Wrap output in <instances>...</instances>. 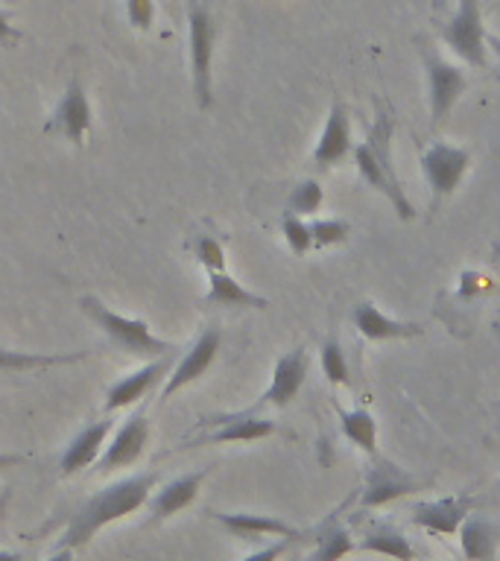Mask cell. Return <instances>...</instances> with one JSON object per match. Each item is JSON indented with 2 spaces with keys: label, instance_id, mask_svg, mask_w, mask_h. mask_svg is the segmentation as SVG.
<instances>
[{
  "label": "cell",
  "instance_id": "2e32d148",
  "mask_svg": "<svg viewBox=\"0 0 500 561\" xmlns=\"http://www.w3.org/2000/svg\"><path fill=\"white\" fill-rule=\"evenodd\" d=\"M354 161H357V170L360 175L366 179L368 187H375L377 193H384L386 199L393 202L395 214H398V219H412L416 217V210H412V202L407 199V193H404L401 182H395V179H389L386 175V170L380 167V161H377V156L372 152V147H368L366 140L360 144L357 149H354Z\"/></svg>",
  "mask_w": 500,
  "mask_h": 561
},
{
  "label": "cell",
  "instance_id": "d4e9b609",
  "mask_svg": "<svg viewBox=\"0 0 500 561\" xmlns=\"http://www.w3.org/2000/svg\"><path fill=\"white\" fill-rule=\"evenodd\" d=\"M340 415L342 436L349 438L351 445H357L363 454H377V424L368 410H337Z\"/></svg>",
  "mask_w": 500,
  "mask_h": 561
},
{
  "label": "cell",
  "instance_id": "d6986e66",
  "mask_svg": "<svg viewBox=\"0 0 500 561\" xmlns=\"http://www.w3.org/2000/svg\"><path fill=\"white\" fill-rule=\"evenodd\" d=\"M351 319H354V328L372 342L412 340V336H421V331H424L419 322H398L393 316L380 313L375 301H360Z\"/></svg>",
  "mask_w": 500,
  "mask_h": 561
},
{
  "label": "cell",
  "instance_id": "f1b7e54d",
  "mask_svg": "<svg viewBox=\"0 0 500 561\" xmlns=\"http://www.w3.org/2000/svg\"><path fill=\"white\" fill-rule=\"evenodd\" d=\"M281 231H284V240H287V245L296 254H307L314 249L310 222H305V219L296 217V214H289V210L284 214V219H281Z\"/></svg>",
  "mask_w": 500,
  "mask_h": 561
},
{
  "label": "cell",
  "instance_id": "74e56055",
  "mask_svg": "<svg viewBox=\"0 0 500 561\" xmlns=\"http://www.w3.org/2000/svg\"><path fill=\"white\" fill-rule=\"evenodd\" d=\"M0 561H24L18 552H9V550H0Z\"/></svg>",
  "mask_w": 500,
  "mask_h": 561
},
{
  "label": "cell",
  "instance_id": "4fadbf2b",
  "mask_svg": "<svg viewBox=\"0 0 500 561\" xmlns=\"http://www.w3.org/2000/svg\"><path fill=\"white\" fill-rule=\"evenodd\" d=\"M112 427H114L112 419H100V421H91V424H86V427L79 430L77 436H73V442L65 447V454H61L59 459L61 477H73V473H79L82 468H88V465H94L96 459H100V454L105 450V445H109L105 438H109Z\"/></svg>",
  "mask_w": 500,
  "mask_h": 561
},
{
  "label": "cell",
  "instance_id": "d590c367",
  "mask_svg": "<svg viewBox=\"0 0 500 561\" xmlns=\"http://www.w3.org/2000/svg\"><path fill=\"white\" fill-rule=\"evenodd\" d=\"M47 561H73V550L70 547H59Z\"/></svg>",
  "mask_w": 500,
  "mask_h": 561
},
{
  "label": "cell",
  "instance_id": "4dcf8cb0",
  "mask_svg": "<svg viewBox=\"0 0 500 561\" xmlns=\"http://www.w3.org/2000/svg\"><path fill=\"white\" fill-rule=\"evenodd\" d=\"M193 252H196V261L202 263L205 272H226V249L214 237H200Z\"/></svg>",
  "mask_w": 500,
  "mask_h": 561
},
{
  "label": "cell",
  "instance_id": "8fae6325",
  "mask_svg": "<svg viewBox=\"0 0 500 561\" xmlns=\"http://www.w3.org/2000/svg\"><path fill=\"white\" fill-rule=\"evenodd\" d=\"M219 342H223V336H219L217 328H205V331L200 333V340L193 342L191 351L179 359V366H175L173 371H170V377H167V386L161 389V401L173 398L179 389L191 386L193 380H200V377L208 371L211 363L217 359Z\"/></svg>",
  "mask_w": 500,
  "mask_h": 561
},
{
  "label": "cell",
  "instance_id": "7c38bea8",
  "mask_svg": "<svg viewBox=\"0 0 500 561\" xmlns=\"http://www.w3.org/2000/svg\"><path fill=\"white\" fill-rule=\"evenodd\" d=\"M307 377V351L293 348L284 357H279L275 368H272V383L270 389L261 394L258 407H287L305 386Z\"/></svg>",
  "mask_w": 500,
  "mask_h": 561
},
{
  "label": "cell",
  "instance_id": "5b68a950",
  "mask_svg": "<svg viewBox=\"0 0 500 561\" xmlns=\"http://www.w3.org/2000/svg\"><path fill=\"white\" fill-rule=\"evenodd\" d=\"M421 61H424V70H428V91H430V117L433 123H442L447 114L454 112L456 100L465 94L468 88V79L456 65H451L447 59H442V53L433 47V44H421Z\"/></svg>",
  "mask_w": 500,
  "mask_h": 561
},
{
  "label": "cell",
  "instance_id": "e575fe53",
  "mask_svg": "<svg viewBox=\"0 0 500 561\" xmlns=\"http://www.w3.org/2000/svg\"><path fill=\"white\" fill-rule=\"evenodd\" d=\"M26 456L24 454H3L0 450V471H7V468H15V465H24Z\"/></svg>",
  "mask_w": 500,
  "mask_h": 561
},
{
  "label": "cell",
  "instance_id": "1f68e13d",
  "mask_svg": "<svg viewBox=\"0 0 500 561\" xmlns=\"http://www.w3.org/2000/svg\"><path fill=\"white\" fill-rule=\"evenodd\" d=\"M126 15L135 30H149L156 18V3L152 0H126Z\"/></svg>",
  "mask_w": 500,
  "mask_h": 561
},
{
  "label": "cell",
  "instance_id": "52a82bcc",
  "mask_svg": "<svg viewBox=\"0 0 500 561\" xmlns=\"http://www.w3.org/2000/svg\"><path fill=\"white\" fill-rule=\"evenodd\" d=\"M471 164V152L465 147H454V144H430L421 156V173L424 182L430 184L433 199H445L463 184L465 173Z\"/></svg>",
  "mask_w": 500,
  "mask_h": 561
},
{
  "label": "cell",
  "instance_id": "7a4b0ae2",
  "mask_svg": "<svg viewBox=\"0 0 500 561\" xmlns=\"http://www.w3.org/2000/svg\"><path fill=\"white\" fill-rule=\"evenodd\" d=\"M79 307H82V313H86L88 319L117 345V348L126 351V354L158 359L167 357V354L173 351L170 342L158 340L156 333L149 331V324L144 322V319H129V316L114 313L112 307L103 305L96 296H82L79 298Z\"/></svg>",
  "mask_w": 500,
  "mask_h": 561
},
{
  "label": "cell",
  "instance_id": "ba28073f",
  "mask_svg": "<svg viewBox=\"0 0 500 561\" xmlns=\"http://www.w3.org/2000/svg\"><path fill=\"white\" fill-rule=\"evenodd\" d=\"M149 438L147 412L138 410L135 415L123 421V427L114 433V438L105 445V450L96 459V473H112L117 468H129L140 459Z\"/></svg>",
  "mask_w": 500,
  "mask_h": 561
},
{
  "label": "cell",
  "instance_id": "603a6c76",
  "mask_svg": "<svg viewBox=\"0 0 500 561\" xmlns=\"http://www.w3.org/2000/svg\"><path fill=\"white\" fill-rule=\"evenodd\" d=\"M208 305L219 307H249V310H266L270 301L263 296H254L252 289L237 284L228 272H208V293H205Z\"/></svg>",
  "mask_w": 500,
  "mask_h": 561
},
{
  "label": "cell",
  "instance_id": "e0dca14e",
  "mask_svg": "<svg viewBox=\"0 0 500 561\" xmlns=\"http://www.w3.org/2000/svg\"><path fill=\"white\" fill-rule=\"evenodd\" d=\"M208 477V468H202V471H193V473H182V477H175L170 480L167 485L149 497V515L152 520H167V517L179 515L182 508H188L196 500L200 494L202 482Z\"/></svg>",
  "mask_w": 500,
  "mask_h": 561
},
{
  "label": "cell",
  "instance_id": "f35d334b",
  "mask_svg": "<svg viewBox=\"0 0 500 561\" xmlns=\"http://www.w3.org/2000/svg\"><path fill=\"white\" fill-rule=\"evenodd\" d=\"M498 410H500V403H498Z\"/></svg>",
  "mask_w": 500,
  "mask_h": 561
},
{
  "label": "cell",
  "instance_id": "d6a6232c",
  "mask_svg": "<svg viewBox=\"0 0 500 561\" xmlns=\"http://www.w3.org/2000/svg\"><path fill=\"white\" fill-rule=\"evenodd\" d=\"M296 541H298V538H279V541L266 543L263 550L252 552V556H246L243 561H279L281 556H284V552H287Z\"/></svg>",
  "mask_w": 500,
  "mask_h": 561
},
{
  "label": "cell",
  "instance_id": "f546056e",
  "mask_svg": "<svg viewBox=\"0 0 500 561\" xmlns=\"http://www.w3.org/2000/svg\"><path fill=\"white\" fill-rule=\"evenodd\" d=\"M351 226L345 219H314L310 222V234H314V245H337L349 240Z\"/></svg>",
  "mask_w": 500,
  "mask_h": 561
},
{
  "label": "cell",
  "instance_id": "4316f807",
  "mask_svg": "<svg viewBox=\"0 0 500 561\" xmlns=\"http://www.w3.org/2000/svg\"><path fill=\"white\" fill-rule=\"evenodd\" d=\"M319 366H322V375L328 383L333 386H349L351 383V371H349V359L342 354V345L337 340H325L322 351H319Z\"/></svg>",
  "mask_w": 500,
  "mask_h": 561
},
{
  "label": "cell",
  "instance_id": "30bf717a",
  "mask_svg": "<svg viewBox=\"0 0 500 561\" xmlns=\"http://www.w3.org/2000/svg\"><path fill=\"white\" fill-rule=\"evenodd\" d=\"M47 129L59 131L61 138H68L73 147L86 144V135L91 129V103H88L86 88H82L77 77L70 79V85L65 88V94H61Z\"/></svg>",
  "mask_w": 500,
  "mask_h": 561
},
{
  "label": "cell",
  "instance_id": "5bb4252c",
  "mask_svg": "<svg viewBox=\"0 0 500 561\" xmlns=\"http://www.w3.org/2000/svg\"><path fill=\"white\" fill-rule=\"evenodd\" d=\"M211 517L217 520L228 535H235L240 541H254V538H302L296 526H289L287 520H281L275 515H252V512H211Z\"/></svg>",
  "mask_w": 500,
  "mask_h": 561
},
{
  "label": "cell",
  "instance_id": "484cf974",
  "mask_svg": "<svg viewBox=\"0 0 500 561\" xmlns=\"http://www.w3.org/2000/svg\"><path fill=\"white\" fill-rule=\"evenodd\" d=\"M357 550V543L351 541V533L337 520L328 524L316 533V547L310 552V561H342L349 552Z\"/></svg>",
  "mask_w": 500,
  "mask_h": 561
},
{
  "label": "cell",
  "instance_id": "cb8c5ba5",
  "mask_svg": "<svg viewBox=\"0 0 500 561\" xmlns=\"http://www.w3.org/2000/svg\"><path fill=\"white\" fill-rule=\"evenodd\" d=\"M88 351H73V354H33V351H12L0 345V375L3 371H35V368L70 366L86 359Z\"/></svg>",
  "mask_w": 500,
  "mask_h": 561
},
{
  "label": "cell",
  "instance_id": "836d02e7",
  "mask_svg": "<svg viewBox=\"0 0 500 561\" xmlns=\"http://www.w3.org/2000/svg\"><path fill=\"white\" fill-rule=\"evenodd\" d=\"M15 42H21V33L12 26V15L0 9V44L9 47V44H15Z\"/></svg>",
  "mask_w": 500,
  "mask_h": 561
},
{
  "label": "cell",
  "instance_id": "8992f818",
  "mask_svg": "<svg viewBox=\"0 0 500 561\" xmlns=\"http://www.w3.org/2000/svg\"><path fill=\"white\" fill-rule=\"evenodd\" d=\"M428 485L419 477H412L410 471H404L389 459H375L368 465L366 480H363V489H360V506L363 508H380L386 503H395V500L407 497V494H416Z\"/></svg>",
  "mask_w": 500,
  "mask_h": 561
},
{
  "label": "cell",
  "instance_id": "3957f363",
  "mask_svg": "<svg viewBox=\"0 0 500 561\" xmlns=\"http://www.w3.org/2000/svg\"><path fill=\"white\" fill-rule=\"evenodd\" d=\"M188 33H191V79L193 96L202 112L211 108L214 100V82H211V65H214V42H217V24L211 9L202 0H191L188 7Z\"/></svg>",
  "mask_w": 500,
  "mask_h": 561
},
{
  "label": "cell",
  "instance_id": "277c9868",
  "mask_svg": "<svg viewBox=\"0 0 500 561\" xmlns=\"http://www.w3.org/2000/svg\"><path fill=\"white\" fill-rule=\"evenodd\" d=\"M442 42L471 68H486V26L480 0H459V7L439 26Z\"/></svg>",
  "mask_w": 500,
  "mask_h": 561
},
{
  "label": "cell",
  "instance_id": "9c48e42d",
  "mask_svg": "<svg viewBox=\"0 0 500 561\" xmlns=\"http://www.w3.org/2000/svg\"><path fill=\"white\" fill-rule=\"evenodd\" d=\"M471 494H451V497L430 500V503H416L410 512L412 524L428 529L433 535H456L459 526L465 524V517L474 512Z\"/></svg>",
  "mask_w": 500,
  "mask_h": 561
},
{
  "label": "cell",
  "instance_id": "83f0119b",
  "mask_svg": "<svg viewBox=\"0 0 500 561\" xmlns=\"http://www.w3.org/2000/svg\"><path fill=\"white\" fill-rule=\"evenodd\" d=\"M325 202V191L322 184L316 182V179H305V182L298 184L296 191L289 193L287 199V210L289 214H296V217H314L316 210L322 208Z\"/></svg>",
  "mask_w": 500,
  "mask_h": 561
},
{
  "label": "cell",
  "instance_id": "7402d4cb",
  "mask_svg": "<svg viewBox=\"0 0 500 561\" xmlns=\"http://www.w3.org/2000/svg\"><path fill=\"white\" fill-rule=\"evenodd\" d=\"M360 552H375V556H386V559L395 561H416V552H412L407 535L398 529L395 524H372L363 533V538L357 541Z\"/></svg>",
  "mask_w": 500,
  "mask_h": 561
},
{
  "label": "cell",
  "instance_id": "9a60e30c",
  "mask_svg": "<svg viewBox=\"0 0 500 561\" xmlns=\"http://www.w3.org/2000/svg\"><path fill=\"white\" fill-rule=\"evenodd\" d=\"M351 152V121L345 105L340 100H333L331 112H328V121L322 126V135H319V144L314 149V164L319 170H328V167L340 164L342 158Z\"/></svg>",
  "mask_w": 500,
  "mask_h": 561
},
{
  "label": "cell",
  "instance_id": "ffe728a7",
  "mask_svg": "<svg viewBox=\"0 0 500 561\" xmlns=\"http://www.w3.org/2000/svg\"><path fill=\"white\" fill-rule=\"evenodd\" d=\"M217 424L214 433L202 438V445H228V442H258L275 433V421L261 419L254 412H240V415H226V419L208 421Z\"/></svg>",
  "mask_w": 500,
  "mask_h": 561
},
{
  "label": "cell",
  "instance_id": "44dd1931",
  "mask_svg": "<svg viewBox=\"0 0 500 561\" xmlns=\"http://www.w3.org/2000/svg\"><path fill=\"white\" fill-rule=\"evenodd\" d=\"M459 547H463L465 561H498V529L482 515H468L459 526Z\"/></svg>",
  "mask_w": 500,
  "mask_h": 561
},
{
  "label": "cell",
  "instance_id": "8d00e7d4",
  "mask_svg": "<svg viewBox=\"0 0 500 561\" xmlns=\"http://www.w3.org/2000/svg\"><path fill=\"white\" fill-rule=\"evenodd\" d=\"M486 47H491V50L498 53V59H500V38H498V35L486 33Z\"/></svg>",
  "mask_w": 500,
  "mask_h": 561
},
{
  "label": "cell",
  "instance_id": "ac0fdd59",
  "mask_svg": "<svg viewBox=\"0 0 500 561\" xmlns=\"http://www.w3.org/2000/svg\"><path fill=\"white\" fill-rule=\"evenodd\" d=\"M167 371H170V357H158L152 359L149 366L138 368V371H132V375H126L123 380H117V383L105 392V412L126 410L132 403H138V398H144Z\"/></svg>",
  "mask_w": 500,
  "mask_h": 561
},
{
  "label": "cell",
  "instance_id": "6da1fadb",
  "mask_svg": "<svg viewBox=\"0 0 500 561\" xmlns=\"http://www.w3.org/2000/svg\"><path fill=\"white\" fill-rule=\"evenodd\" d=\"M158 471H144L135 473V477H126V480L114 482V485H105L103 491H96L94 497H88L82 506L73 512L68 529L61 535L59 547H70L77 550L82 543H88L94 538L103 526L114 524V520H123L132 512H138L144 503H149L152 491H156Z\"/></svg>",
  "mask_w": 500,
  "mask_h": 561
}]
</instances>
